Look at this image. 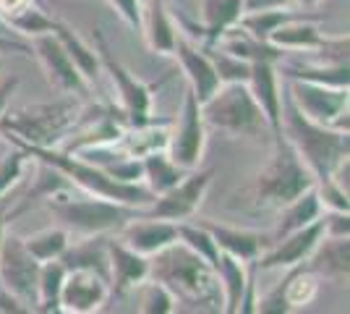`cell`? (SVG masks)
Segmentation results:
<instances>
[{"instance_id": "obj_1", "label": "cell", "mask_w": 350, "mask_h": 314, "mask_svg": "<svg viewBox=\"0 0 350 314\" xmlns=\"http://www.w3.org/2000/svg\"><path fill=\"white\" fill-rule=\"evenodd\" d=\"M282 136L311 170L314 183L329 181L337 165L348 160V134L308 120L288 92H282Z\"/></svg>"}, {"instance_id": "obj_2", "label": "cell", "mask_w": 350, "mask_h": 314, "mask_svg": "<svg viewBox=\"0 0 350 314\" xmlns=\"http://www.w3.org/2000/svg\"><path fill=\"white\" fill-rule=\"evenodd\" d=\"M16 150H21L27 157H34L42 165L53 168L63 179H68L73 186H79L84 194L100 196L107 202H118L126 207L144 209L154 202V196L146 192L142 183H120L110 179L105 170H100L94 163H89L84 157L73 155L66 150H42V147H27V144H14Z\"/></svg>"}, {"instance_id": "obj_3", "label": "cell", "mask_w": 350, "mask_h": 314, "mask_svg": "<svg viewBox=\"0 0 350 314\" xmlns=\"http://www.w3.org/2000/svg\"><path fill=\"white\" fill-rule=\"evenodd\" d=\"M84 116L76 97H60L53 103H34L0 116V136L11 144L55 150L63 136Z\"/></svg>"}, {"instance_id": "obj_4", "label": "cell", "mask_w": 350, "mask_h": 314, "mask_svg": "<svg viewBox=\"0 0 350 314\" xmlns=\"http://www.w3.org/2000/svg\"><path fill=\"white\" fill-rule=\"evenodd\" d=\"M149 280L165 285L175 299L204 306L219 304L217 272L178 241L162 249L160 254L149 257Z\"/></svg>"}, {"instance_id": "obj_5", "label": "cell", "mask_w": 350, "mask_h": 314, "mask_svg": "<svg viewBox=\"0 0 350 314\" xmlns=\"http://www.w3.org/2000/svg\"><path fill=\"white\" fill-rule=\"evenodd\" d=\"M47 209L60 220V228L68 233H79L87 239H97L105 233H120L126 225L142 218L139 207H126L118 202H107L100 196H66L63 192L44 196Z\"/></svg>"}, {"instance_id": "obj_6", "label": "cell", "mask_w": 350, "mask_h": 314, "mask_svg": "<svg viewBox=\"0 0 350 314\" xmlns=\"http://www.w3.org/2000/svg\"><path fill=\"white\" fill-rule=\"evenodd\" d=\"M308 189H314V176L282 136L280 142H275V152L269 163L256 176V183H254L256 205L285 207L288 202L306 194Z\"/></svg>"}, {"instance_id": "obj_7", "label": "cell", "mask_w": 350, "mask_h": 314, "mask_svg": "<svg viewBox=\"0 0 350 314\" xmlns=\"http://www.w3.org/2000/svg\"><path fill=\"white\" fill-rule=\"evenodd\" d=\"M204 123L230 136H259L267 131L262 107L256 105L248 84H222L202 103Z\"/></svg>"}, {"instance_id": "obj_8", "label": "cell", "mask_w": 350, "mask_h": 314, "mask_svg": "<svg viewBox=\"0 0 350 314\" xmlns=\"http://www.w3.org/2000/svg\"><path fill=\"white\" fill-rule=\"evenodd\" d=\"M94 50L100 55V66L110 74V81L118 92V100L123 107V118L131 129H144L152 120V94L160 84H144L116 58V53L110 50V42L103 34V29H94Z\"/></svg>"}, {"instance_id": "obj_9", "label": "cell", "mask_w": 350, "mask_h": 314, "mask_svg": "<svg viewBox=\"0 0 350 314\" xmlns=\"http://www.w3.org/2000/svg\"><path fill=\"white\" fill-rule=\"evenodd\" d=\"M285 92L308 120L348 134V90L308 84V81H288Z\"/></svg>"}, {"instance_id": "obj_10", "label": "cell", "mask_w": 350, "mask_h": 314, "mask_svg": "<svg viewBox=\"0 0 350 314\" xmlns=\"http://www.w3.org/2000/svg\"><path fill=\"white\" fill-rule=\"evenodd\" d=\"M0 285L29 309H37L40 262L29 254L24 239L16 233H5L0 244Z\"/></svg>"}, {"instance_id": "obj_11", "label": "cell", "mask_w": 350, "mask_h": 314, "mask_svg": "<svg viewBox=\"0 0 350 314\" xmlns=\"http://www.w3.org/2000/svg\"><path fill=\"white\" fill-rule=\"evenodd\" d=\"M206 147V123L202 105L186 87V97L180 105V116L175 120L173 134H167V157L183 170H196Z\"/></svg>"}, {"instance_id": "obj_12", "label": "cell", "mask_w": 350, "mask_h": 314, "mask_svg": "<svg viewBox=\"0 0 350 314\" xmlns=\"http://www.w3.org/2000/svg\"><path fill=\"white\" fill-rule=\"evenodd\" d=\"M215 170H189L183 181L173 186L170 192L154 196V202L149 207L142 209L144 218H154V220H167V223H186L196 215V209L202 207L206 196V189L212 183Z\"/></svg>"}, {"instance_id": "obj_13", "label": "cell", "mask_w": 350, "mask_h": 314, "mask_svg": "<svg viewBox=\"0 0 350 314\" xmlns=\"http://www.w3.org/2000/svg\"><path fill=\"white\" fill-rule=\"evenodd\" d=\"M110 296V280L94 270H68L60 291L63 314H94Z\"/></svg>"}, {"instance_id": "obj_14", "label": "cell", "mask_w": 350, "mask_h": 314, "mask_svg": "<svg viewBox=\"0 0 350 314\" xmlns=\"http://www.w3.org/2000/svg\"><path fill=\"white\" fill-rule=\"evenodd\" d=\"M31 53L37 55V60L42 63L47 81L58 92L66 94H84L87 92V81L79 74V68L73 66V60L68 58V53L63 50L55 34H42L31 40Z\"/></svg>"}, {"instance_id": "obj_15", "label": "cell", "mask_w": 350, "mask_h": 314, "mask_svg": "<svg viewBox=\"0 0 350 314\" xmlns=\"http://www.w3.org/2000/svg\"><path fill=\"white\" fill-rule=\"evenodd\" d=\"M321 239H324V225H321V218H319L317 223H311L306 228L291 233V236H285V239L275 241V246L256 259V267L262 270L301 267V265L308 262V257L314 254V249L319 246Z\"/></svg>"}, {"instance_id": "obj_16", "label": "cell", "mask_w": 350, "mask_h": 314, "mask_svg": "<svg viewBox=\"0 0 350 314\" xmlns=\"http://www.w3.org/2000/svg\"><path fill=\"white\" fill-rule=\"evenodd\" d=\"M246 84L256 105L262 107L269 134L275 136V142H280L282 139V90H280L278 66L275 63H251V74H248Z\"/></svg>"}, {"instance_id": "obj_17", "label": "cell", "mask_w": 350, "mask_h": 314, "mask_svg": "<svg viewBox=\"0 0 350 314\" xmlns=\"http://www.w3.org/2000/svg\"><path fill=\"white\" fill-rule=\"evenodd\" d=\"M173 55L178 58L180 68H183V76L189 81V90L193 92V97L199 100V105L206 103L219 90V79L215 74V66H212V60L206 55V50L204 47H196L189 37L178 34Z\"/></svg>"}, {"instance_id": "obj_18", "label": "cell", "mask_w": 350, "mask_h": 314, "mask_svg": "<svg viewBox=\"0 0 350 314\" xmlns=\"http://www.w3.org/2000/svg\"><path fill=\"white\" fill-rule=\"evenodd\" d=\"M120 241L133 249L142 257H154L162 249H167L170 244L178 241V223H167V220H154V218H136L120 231Z\"/></svg>"}, {"instance_id": "obj_19", "label": "cell", "mask_w": 350, "mask_h": 314, "mask_svg": "<svg viewBox=\"0 0 350 314\" xmlns=\"http://www.w3.org/2000/svg\"><path fill=\"white\" fill-rule=\"evenodd\" d=\"M107 249V275L116 293H126L149 280V259L136 254L123 241H105Z\"/></svg>"}, {"instance_id": "obj_20", "label": "cell", "mask_w": 350, "mask_h": 314, "mask_svg": "<svg viewBox=\"0 0 350 314\" xmlns=\"http://www.w3.org/2000/svg\"><path fill=\"white\" fill-rule=\"evenodd\" d=\"M209 231V236L217 244L219 254L233 257L243 265L256 262L264 254V246L267 241L262 233H254V231H241V228H230V225H219V223H202Z\"/></svg>"}, {"instance_id": "obj_21", "label": "cell", "mask_w": 350, "mask_h": 314, "mask_svg": "<svg viewBox=\"0 0 350 314\" xmlns=\"http://www.w3.org/2000/svg\"><path fill=\"white\" fill-rule=\"evenodd\" d=\"M142 31L146 37V45L160 55H173L178 27L167 11L165 0H146L142 11Z\"/></svg>"}, {"instance_id": "obj_22", "label": "cell", "mask_w": 350, "mask_h": 314, "mask_svg": "<svg viewBox=\"0 0 350 314\" xmlns=\"http://www.w3.org/2000/svg\"><path fill=\"white\" fill-rule=\"evenodd\" d=\"M348 259L350 244L348 239H329L324 236L314 254L308 257L306 270H311L317 278H329V280H348Z\"/></svg>"}, {"instance_id": "obj_23", "label": "cell", "mask_w": 350, "mask_h": 314, "mask_svg": "<svg viewBox=\"0 0 350 314\" xmlns=\"http://www.w3.org/2000/svg\"><path fill=\"white\" fill-rule=\"evenodd\" d=\"M256 267V262L251 265H243L233 257L219 254V265H217V280H219V299H222V312L219 314H235L241 301H243V293H246V285L251 272Z\"/></svg>"}, {"instance_id": "obj_24", "label": "cell", "mask_w": 350, "mask_h": 314, "mask_svg": "<svg viewBox=\"0 0 350 314\" xmlns=\"http://www.w3.org/2000/svg\"><path fill=\"white\" fill-rule=\"evenodd\" d=\"M321 215H324V207H321L319 194H317V189H308L306 194H301L298 199H293L282 207L278 228L272 233V244L291 236L295 231H301V228H306V225L317 223Z\"/></svg>"}, {"instance_id": "obj_25", "label": "cell", "mask_w": 350, "mask_h": 314, "mask_svg": "<svg viewBox=\"0 0 350 314\" xmlns=\"http://www.w3.org/2000/svg\"><path fill=\"white\" fill-rule=\"evenodd\" d=\"M53 34H55V40L63 45V50L68 53V58H71L73 66L79 68V74L84 76V81H87V84L97 81V76L103 71L97 50L92 45H87V42H84L66 21H60V18H55V24H53Z\"/></svg>"}, {"instance_id": "obj_26", "label": "cell", "mask_w": 350, "mask_h": 314, "mask_svg": "<svg viewBox=\"0 0 350 314\" xmlns=\"http://www.w3.org/2000/svg\"><path fill=\"white\" fill-rule=\"evenodd\" d=\"M324 34L319 31V27L314 21H306V16L293 18L288 24H282L280 29H275L269 34V45L280 47V50H298V53H317L324 45Z\"/></svg>"}, {"instance_id": "obj_27", "label": "cell", "mask_w": 350, "mask_h": 314, "mask_svg": "<svg viewBox=\"0 0 350 314\" xmlns=\"http://www.w3.org/2000/svg\"><path fill=\"white\" fill-rule=\"evenodd\" d=\"M202 16L206 47H215L219 37L238 27V18L243 16V0H202Z\"/></svg>"}, {"instance_id": "obj_28", "label": "cell", "mask_w": 350, "mask_h": 314, "mask_svg": "<svg viewBox=\"0 0 350 314\" xmlns=\"http://www.w3.org/2000/svg\"><path fill=\"white\" fill-rule=\"evenodd\" d=\"M186 173L189 170L178 168L167 157V152H152V155L142 157V183H144V189L152 196H160L165 192H170L173 186H178L183 181Z\"/></svg>"}, {"instance_id": "obj_29", "label": "cell", "mask_w": 350, "mask_h": 314, "mask_svg": "<svg viewBox=\"0 0 350 314\" xmlns=\"http://www.w3.org/2000/svg\"><path fill=\"white\" fill-rule=\"evenodd\" d=\"M66 272L60 259L40 265V285H37V309L42 314H58L60 312V291Z\"/></svg>"}, {"instance_id": "obj_30", "label": "cell", "mask_w": 350, "mask_h": 314, "mask_svg": "<svg viewBox=\"0 0 350 314\" xmlns=\"http://www.w3.org/2000/svg\"><path fill=\"white\" fill-rule=\"evenodd\" d=\"M225 53H230V55H235V58L246 60V63H275V66L285 58V50L269 45V42H259V40L248 37L246 31H241V29L228 37Z\"/></svg>"}, {"instance_id": "obj_31", "label": "cell", "mask_w": 350, "mask_h": 314, "mask_svg": "<svg viewBox=\"0 0 350 314\" xmlns=\"http://www.w3.org/2000/svg\"><path fill=\"white\" fill-rule=\"evenodd\" d=\"M304 11H291V8H269V11H254V14H243L238 18V27L246 31L248 37L267 42L269 34L275 29H280L282 24H288L293 18H301Z\"/></svg>"}, {"instance_id": "obj_32", "label": "cell", "mask_w": 350, "mask_h": 314, "mask_svg": "<svg viewBox=\"0 0 350 314\" xmlns=\"http://www.w3.org/2000/svg\"><path fill=\"white\" fill-rule=\"evenodd\" d=\"M24 246L40 265H44L66 254V249L71 246V236L66 228H44V231L31 233L29 239H24Z\"/></svg>"}, {"instance_id": "obj_33", "label": "cell", "mask_w": 350, "mask_h": 314, "mask_svg": "<svg viewBox=\"0 0 350 314\" xmlns=\"http://www.w3.org/2000/svg\"><path fill=\"white\" fill-rule=\"evenodd\" d=\"M291 81H308V84H324L335 90H348V66H301L293 63L285 68Z\"/></svg>"}, {"instance_id": "obj_34", "label": "cell", "mask_w": 350, "mask_h": 314, "mask_svg": "<svg viewBox=\"0 0 350 314\" xmlns=\"http://www.w3.org/2000/svg\"><path fill=\"white\" fill-rule=\"evenodd\" d=\"M178 244H183L186 249H191L196 257H202L209 267L217 272V265H219V249L215 239L209 236V231H206L202 223H178Z\"/></svg>"}, {"instance_id": "obj_35", "label": "cell", "mask_w": 350, "mask_h": 314, "mask_svg": "<svg viewBox=\"0 0 350 314\" xmlns=\"http://www.w3.org/2000/svg\"><path fill=\"white\" fill-rule=\"evenodd\" d=\"M5 24H8V29L14 31V34H27V37L34 40V37H42V34H53L55 18L44 14L37 3H31L24 11H18L16 16H11Z\"/></svg>"}, {"instance_id": "obj_36", "label": "cell", "mask_w": 350, "mask_h": 314, "mask_svg": "<svg viewBox=\"0 0 350 314\" xmlns=\"http://www.w3.org/2000/svg\"><path fill=\"white\" fill-rule=\"evenodd\" d=\"M212 66H215V74L219 79V87L222 84H246L248 74H251V63L235 58L225 50H215V47H204Z\"/></svg>"}, {"instance_id": "obj_37", "label": "cell", "mask_w": 350, "mask_h": 314, "mask_svg": "<svg viewBox=\"0 0 350 314\" xmlns=\"http://www.w3.org/2000/svg\"><path fill=\"white\" fill-rule=\"evenodd\" d=\"M319 293V278L311 270H295L285 278V296L291 301L293 309H301L317 299Z\"/></svg>"}, {"instance_id": "obj_38", "label": "cell", "mask_w": 350, "mask_h": 314, "mask_svg": "<svg viewBox=\"0 0 350 314\" xmlns=\"http://www.w3.org/2000/svg\"><path fill=\"white\" fill-rule=\"evenodd\" d=\"M144 291H142V314H173L175 312V296L160 285L157 280H149V283H142Z\"/></svg>"}, {"instance_id": "obj_39", "label": "cell", "mask_w": 350, "mask_h": 314, "mask_svg": "<svg viewBox=\"0 0 350 314\" xmlns=\"http://www.w3.org/2000/svg\"><path fill=\"white\" fill-rule=\"evenodd\" d=\"M295 309L285 296V280H280L275 288H269L267 293H256V304H254V314H293Z\"/></svg>"}, {"instance_id": "obj_40", "label": "cell", "mask_w": 350, "mask_h": 314, "mask_svg": "<svg viewBox=\"0 0 350 314\" xmlns=\"http://www.w3.org/2000/svg\"><path fill=\"white\" fill-rule=\"evenodd\" d=\"M24 165H27V155L21 150L8 152V155L0 160V199L18 183L21 173H24Z\"/></svg>"}, {"instance_id": "obj_41", "label": "cell", "mask_w": 350, "mask_h": 314, "mask_svg": "<svg viewBox=\"0 0 350 314\" xmlns=\"http://www.w3.org/2000/svg\"><path fill=\"white\" fill-rule=\"evenodd\" d=\"M321 225H324V236L329 239H348L350 236V215L348 212H324L321 215Z\"/></svg>"}, {"instance_id": "obj_42", "label": "cell", "mask_w": 350, "mask_h": 314, "mask_svg": "<svg viewBox=\"0 0 350 314\" xmlns=\"http://www.w3.org/2000/svg\"><path fill=\"white\" fill-rule=\"evenodd\" d=\"M113 8L118 11V16L131 27V29L142 31V11H144V3L142 0H107Z\"/></svg>"}, {"instance_id": "obj_43", "label": "cell", "mask_w": 350, "mask_h": 314, "mask_svg": "<svg viewBox=\"0 0 350 314\" xmlns=\"http://www.w3.org/2000/svg\"><path fill=\"white\" fill-rule=\"evenodd\" d=\"M0 314H31V309L0 285Z\"/></svg>"}, {"instance_id": "obj_44", "label": "cell", "mask_w": 350, "mask_h": 314, "mask_svg": "<svg viewBox=\"0 0 350 314\" xmlns=\"http://www.w3.org/2000/svg\"><path fill=\"white\" fill-rule=\"evenodd\" d=\"M256 270L259 267H254L251 278H248L246 293H243V301H241V306H238L235 314H254V304H256Z\"/></svg>"}, {"instance_id": "obj_45", "label": "cell", "mask_w": 350, "mask_h": 314, "mask_svg": "<svg viewBox=\"0 0 350 314\" xmlns=\"http://www.w3.org/2000/svg\"><path fill=\"white\" fill-rule=\"evenodd\" d=\"M291 0H243V14L269 11V8H288Z\"/></svg>"}, {"instance_id": "obj_46", "label": "cell", "mask_w": 350, "mask_h": 314, "mask_svg": "<svg viewBox=\"0 0 350 314\" xmlns=\"http://www.w3.org/2000/svg\"><path fill=\"white\" fill-rule=\"evenodd\" d=\"M16 84H18V79H14V76L0 81V116L5 113V107H8V100H11V94H14Z\"/></svg>"}, {"instance_id": "obj_47", "label": "cell", "mask_w": 350, "mask_h": 314, "mask_svg": "<svg viewBox=\"0 0 350 314\" xmlns=\"http://www.w3.org/2000/svg\"><path fill=\"white\" fill-rule=\"evenodd\" d=\"M5 207H8V202H5V199H0V244H3V236H5V220H8Z\"/></svg>"}, {"instance_id": "obj_48", "label": "cell", "mask_w": 350, "mask_h": 314, "mask_svg": "<svg viewBox=\"0 0 350 314\" xmlns=\"http://www.w3.org/2000/svg\"><path fill=\"white\" fill-rule=\"evenodd\" d=\"M298 3H301L304 8H317V5H319L321 0H298Z\"/></svg>"}, {"instance_id": "obj_49", "label": "cell", "mask_w": 350, "mask_h": 314, "mask_svg": "<svg viewBox=\"0 0 350 314\" xmlns=\"http://www.w3.org/2000/svg\"><path fill=\"white\" fill-rule=\"evenodd\" d=\"M0 68H3V55H0Z\"/></svg>"}, {"instance_id": "obj_50", "label": "cell", "mask_w": 350, "mask_h": 314, "mask_svg": "<svg viewBox=\"0 0 350 314\" xmlns=\"http://www.w3.org/2000/svg\"><path fill=\"white\" fill-rule=\"evenodd\" d=\"M142 3H146V0H142Z\"/></svg>"}]
</instances>
